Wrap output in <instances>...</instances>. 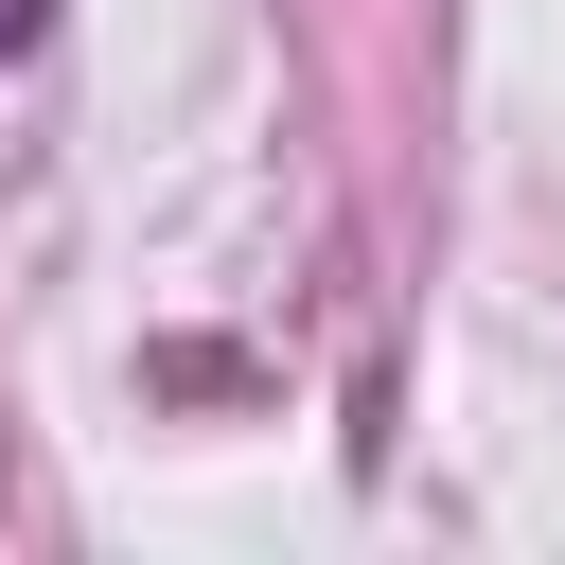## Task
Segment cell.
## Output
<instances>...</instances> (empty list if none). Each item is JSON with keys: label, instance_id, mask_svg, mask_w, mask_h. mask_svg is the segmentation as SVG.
<instances>
[{"label": "cell", "instance_id": "6da1fadb", "mask_svg": "<svg viewBox=\"0 0 565 565\" xmlns=\"http://www.w3.org/2000/svg\"><path fill=\"white\" fill-rule=\"evenodd\" d=\"M35 18H53V0H0V71H18V53H35Z\"/></svg>", "mask_w": 565, "mask_h": 565}]
</instances>
